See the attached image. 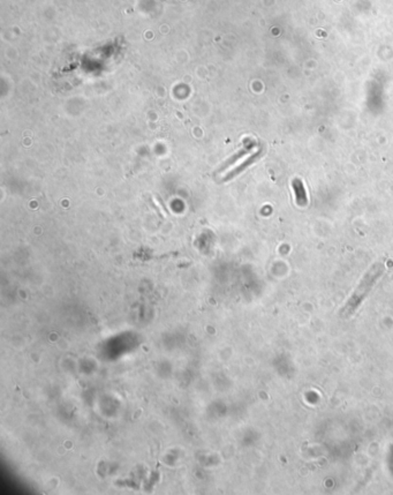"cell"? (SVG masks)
<instances>
[{
	"mask_svg": "<svg viewBox=\"0 0 393 495\" xmlns=\"http://www.w3.org/2000/svg\"><path fill=\"white\" fill-rule=\"evenodd\" d=\"M384 273V267L382 263H376V265L372 266L369 270L367 271L366 275L363 276L361 281H360L358 287H356L355 291L352 294V297L348 300L345 307L343 308L342 315L343 316H350L354 311L358 310V307L361 305V303L363 302V299L367 297L368 293L371 291L372 287L376 284V282L378 281L380 276Z\"/></svg>",
	"mask_w": 393,
	"mask_h": 495,
	"instance_id": "cell-1",
	"label": "cell"
},
{
	"mask_svg": "<svg viewBox=\"0 0 393 495\" xmlns=\"http://www.w3.org/2000/svg\"><path fill=\"white\" fill-rule=\"evenodd\" d=\"M292 186H293L295 199H297V204L301 207L307 206L308 197H307L305 186H303V182L300 180L299 178H295V179L292 181Z\"/></svg>",
	"mask_w": 393,
	"mask_h": 495,
	"instance_id": "cell-3",
	"label": "cell"
},
{
	"mask_svg": "<svg viewBox=\"0 0 393 495\" xmlns=\"http://www.w3.org/2000/svg\"><path fill=\"white\" fill-rule=\"evenodd\" d=\"M261 156H262V149L257 150L256 153L252 154V155H250L248 158H247V160L245 162H242V163L240 165H238L236 169H233L232 171H230L228 174H226V176L224 178H222V180H224V181H229L230 179H233V178L237 177L238 174H240L241 172H244L247 168H249L250 165H253L257 160H260Z\"/></svg>",
	"mask_w": 393,
	"mask_h": 495,
	"instance_id": "cell-2",
	"label": "cell"
},
{
	"mask_svg": "<svg viewBox=\"0 0 393 495\" xmlns=\"http://www.w3.org/2000/svg\"><path fill=\"white\" fill-rule=\"evenodd\" d=\"M253 148H254V144H253V143H250V144H246L245 147L240 150V152H238V153L236 154V155L232 156V157L230 158L229 161H226V162H225V164L222 165L221 168L219 169V172L224 171V170H226V169H229L230 166H231V165H233L234 163H236L237 161H239V160H240V158H242V157H244L245 155H247V154H248L249 152H252Z\"/></svg>",
	"mask_w": 393,
	"mask_h": 495,
	"instance_id": "cell-4",
	"label": "cell"
}]
</instances>
